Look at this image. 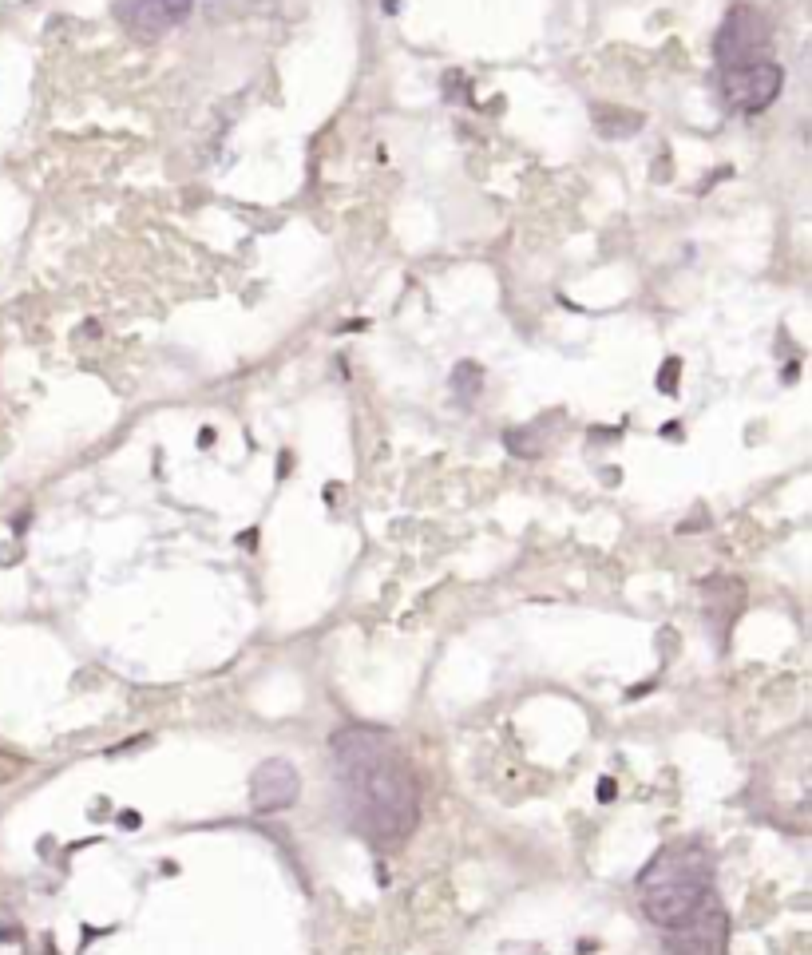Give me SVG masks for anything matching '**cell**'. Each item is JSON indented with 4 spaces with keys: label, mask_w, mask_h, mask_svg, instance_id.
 Segmentation results:
<instances>
[{
    "label": "cell",
    "mask_w": 812,
    "mask_h": 955,
    "mask_svg": "<svg viewBox=\"0 0 812 955\" xmlns=\"http://www.w3.org/2000/svg\"><path fill=\"white\" fill-rule=\"evenodd\" d=\"M713 900V856L702 845H666L638 872V904L662 932L694 920Z\"/></svg>",
    "instance_id": "7a4b0ae2"
},
{
    "label": "cell",
    "mask_w": 812,
    "mask_h": 955,
    "mask_svg": "<svg viewBox=\"0 0 812 955\" xmlns=\"http://www.w3.org/2000/svg\"><path fill=\"white\" fill-rule=\"evenodd\" d=\"M666 955H729V916L717 896L694 920L666 932Z\"/></svg>",
    "instance_id": "5b68a950"
},
{
    "label": "cell",
    "mask_w": 812,
    "mask_h": 955,
    "mask_svg": "<svg viewBox=\"0 0 812 955\" xmlns=\"http://www.w3.org/2000/svg\"><path fill=\"white\" fill-rule=\"evenodd\" d=\"M781 88H785V68L777 60H757V64L717 72V92H721L725 107L737 115H757V111L773 107Z\"/></svg>",
    "instance_id": "277c9868"
},
{
    "label": "cell",
    "mask_w": 812,
    "mask_h": 955,
    "mask_svg": "<svg viewBox=\"0 0 812 955\" xmlns=\"http://www.w3.org/2000/svg\"><path fill=\"white\" fill-rule=\"evenodd\" d=\"M333 793L345 825L373 841L397 845L420 825V773L401 742L381 726H345L329 738Z\"/></svg>",
    "instance_id": "6da1fadb"
},
{
    "label": "cell",
    "mask_w": 812,
    "mask_h": 955,
    "mask_svg": "<svg viewBox=\"0 0 812 955\" xmlns=\"http://www.w3.org/2000/svg\"><path fill=\"white\" fill-rule=\"evenodd\" d=\"M773 24L761 8L753 4H733L725 12V20L717 24L713 36V64L717 72L725 68H741V64H757V60H773Z\"/></svg>",
    "instance_id": "3957f363"
},
{
    "label": "cell",
    "mask_w": 812,
    "mask_h": 955,
    "mask_svg": "<svg viewBox=\"0 0 812 955\" xmlns=\"http://www.w3.org/2000/svg\"><path fill=\"white\" fill-rule=\"evenodd\" d=\"M195 0H115V20L135 40H159L191 16Z\"/></svg>",
    "instance_id": "8992f818"
},
{
    "label": "cell",
    "mask_w": 812,
    "mask_h": 955,
    "mask_svg": "<svg viewBox=\"0 0 812 955\" xmlns=\"http://www.w3.org/2000/svg\"><path fill=\"white\" fill-rule=\"evenodd\" d=\"M298 793H302V777L286 757L262 761L250 777V801L258 813H282L298 801Z\"/></svg>",
    "instance_id": "52a82bcc"
}]
</instances>
